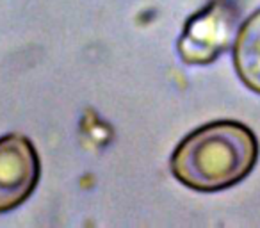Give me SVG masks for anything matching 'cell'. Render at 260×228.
<instances>
[{
    "mask_svg": "<svg viewBox=\"0 0 260 228\" xmlns=\"http://www.w3.org/2000/svg\"><path fill=\"white\" fill-rule=\"evenodd\" d=\"M258 139L248 125L212 121L187 136L171 157L175 178L189 189L216 192L241 184L258 162Z\"/></svg>",
    "mask_w": 260,
    "mask_h": 228,
    "instance_id": "cell-1",
    "label": "cell"
},
{
    "mask_svg": "<svg viewBox=\"0 0 260 228\" xmlns=\"http://www.w3.org/2000/svg\"><path fill=\"white\" fill-rule=\"evenodd\" d=\"M239 11L228 0H214L187 22L178 41V52L189 64L216 61L234 41Z\"/></svg>",
    "mask_w": 260,
    "mask_h": 228,
    "instance_id": "cell-2",
    "label": "cell"
},
{
    "mask_svg": "<svg viewBox=\"0 0 260 228\" xmlns=\"http://www.w3.org/2000/svg\"><path fill=\"white\" fill-rule=\"evenodd\" d=\"M40 171V157L25 136L0 138V214L16 209L32 194Z\"/></svg>",
    "mask_w": 260,
    "mask_h": 228,
    "instance_id": "cell-3",
    "label": "cell"
},
{
    "mask_svg": "<svg viewBox=\"0 0 260 228\" xmlns=\"http://www.w3.org/2000/svg\"><path fill=\"white\" fill-rule=\"evenodd\" d=\"M234 68L241 82L260 94V9L239 29L234 41Z\"/></svg>",
    "mask_w": 260,
    "mask_h": 228,
    "instance_id": "cell-4",
    "label": "cell"
}]
</instances>
